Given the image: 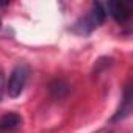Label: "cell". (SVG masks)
<instances>
[{"instance_id": "cell-3", "label": "cell", "mask_w": 133, "mask_h": 133, "mask_svg": "<svg viewBox=\"0 0 133 133\" xmlns=\"http://www.w3.org/2000/svg\"><path fill=\"white\" fill-rule=\"evenodd\" d=\"M107 14H110L117 24H125L131 19V6L125 2H108L105 6Z\"/></svg>"}, {"instance_id": "cell-1", "label": "cell", "mask_w": 133, "mask_h": 133, "mask_svg": "<svg viewBox=\"0 0 133 133\" xmlns=\"http://www.w3.org/2000/svg\"><path fill=\"white\" fill-rule=\"evenodd\" d=\"M107 19V11H105V6L100 3V2H94L89 8V11L82 16L75 25H74V31L78 33V35H89L92 33L96 28H99Z\"/></svg>"}, {"instance_id": "cell-2", "label": "cell", "mask_w": 133, "mask_h": 133, "mask_svg": "<svg viewBox=\"0 0 133 133\" xmlns=\"http://www.w3.org/2000/svg\"><path fill=\"white\" fill-rule=\"evenodd\" d=\"M27 80H28V66L27 64H17L8 77V82L5 85V91L8 92V96L11 99H16L24 92Z\"/></svg>"}, {"instance_id": "cell-7", "label": "cell", "mask_w": 133, "mask_h": 133, "mask_svg": "<svg viewBox=\"0 0 133 133\" xmlns=\"http://www.w3.org/2000/svg\"><path fill=\"white\" fill-rule=\"evenodd\" d=\"M3 91H5V77H3V72L0 71V102H2V97H3Z\"/></svg>"}, {"instance_id": "cell-6", "label": "cell", "mask_w": 133, "mask_h": 133, "mask_svg": "<svg viewBox=\"0 0 133 133\" xmlns=\"http://www.w3.org/2000/svg\"><path fill=\"white\" fill-rule=\"evenodd\" d=\"M49 91H50L53 99H61L69 92V85L64 80H53L49 86Z\"/></svg>"}, {"instance_id": "cell-4", "label": "cell", "mask_w": 133, "mask_h": 133, "mask_svg": "<svg viewBox=\"0 0 133 133\" xmlns=\"http://www.w3.org/2000/svg\"><path fill=\"white\" fill-rule=\"evenodd\" d=\"M130 113H131V83L128 82V83L125 85V88H124V96H122L121 105H119V108L116 110V113L113 114L111 122L122 121V119H125Z\"/></svg>"}, {"instance_id": "cell-8", "label": "cell", "mask_w": 133, "mask_h": 133, "mask_svg": "<svg viewBox=\"0 0 133 133\" xmlns=\"http://www.w3.org/2000/svg\"><path fill=\"white\" fill-rule=\"evenodd\" d=\"M0 28H2V21H0Z\"/></svg>"}, {"instance_id": "cell-5", "label": "cell", "mask_w": 133, "mask_h": 133, "mask_svg": "<svg viewBox=\"0 0 133 133\" xmlns=\"http://www.w3.org/2000/svg\"><path fill=\"white\" fill-rule=\"evenodd\" d=\"M22 127V117L16 113H8L0 117V133L17 131Z\"/></svg>"}]
</instances>
